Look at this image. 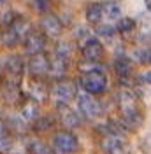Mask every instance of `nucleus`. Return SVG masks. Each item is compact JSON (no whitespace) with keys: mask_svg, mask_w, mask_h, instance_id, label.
Masks as SVG:
<instances>
[{"mask_svg":"<svg viewBox=\"0 0 151 154\" xmlns=\"http://www.w3.org/2000/svg\"><path fill=\"white\" fill-rule=\"evenodd\" d=\"M79 84H81L85 93L93 96H100L107 91L109 81H107V75H105V72L102 68H95V70H88V72L81 74Z\"/></svg>","mask_w":151,"mask_h":154,"instance_id":"obj_1","label":"nucleus"},{"mask_svg":"<svg viewBox=\"0 0 151 154\" xmlns=\"http://www.w3.org/2000/svg\"><path fill=\"white\" fill-rule=\"evenodd\" d=\"M76 93H77V84L70 79H53V82L47 86V96L51 100L56 102V105H62V103H69L70 100L76 98Z\"/></svg>","mask_w":151,"mask_h":154,"instance_id":"obj_2","label":"nucleus"},{"mask_svg":"<svg viewBox=\"0 0 151 154\" xmlns=\"http://www.w3.org/2000/svg\"><path fill=\"white\" fill-rule=\"evenodd\" d=\"M76 102H77V112L90 121L104 116V107L97 100V96L79 91V93H76Z\"/></svg>","mask_w":151,"mask_h":154,"instance_id":"obj_3","label":"nucleus"},{"mask_svg":"<svg viewBox=\"0 0 151 154\" xmlns=\"http://www.w3.org/2000/svg\"><path fill=\"white\" fill-rule=\"evenodd\" d=\"M53 154H76L79 151V140L72 130H60L51 140Z\"/></svg>","mask_w":151,"mask_h":154,"instance_id":"obj_4","label":"nucleus"},{"mask_svg":"<svg viewBox=\"0 0 151 154\" xmlns=\"http://www.w3.org/2000/svg\"><path fill=\"white\" fill-rule=\"evenodd\" d=\"M0 96L4 100V103L11 107L21 105L23 102V93H21V82H14V81H7L4 79V84L0 88Z\"/></svg>","mask_w":151,"mask_h":154,"instance_id":"obj_5","label":"nucleus"},{"mask_svg":"<svg viewBox=\"0 0 151 154\" xmlns=\"http://www.w3.org/2000/svg\"><path fill=\"white\" fill-rule=\"evenodd\" d=\"M58 119H60V123L65 130H74V128H79L83 125L81 114L76 109H72L69 103L58 105Z\"/></svg>","mask_w":151,"mask_h":154,"instance_id":"obj_6","label":"nucleus"},{"mask_svg":"<svg viewBox=\"0 0 151 154\" xmlns=\"http://www.w3.org/2000/svg\"><path fill=\"white\" fill-rule=\"evenodd\" d=\"M25 67L28 70V74L34 79H42L47 77V67H49V58L44 53H37L32 54L28 60V63H25Z\"/></svg>","mask_w":151,"mask_h":154,"instance_id":"obj_7","label":"nucleus"},{"mask_svg":"<svg viewBox=\"0 0 151 154\" xmlns=\"http://www.w3.org/2000/svg\"><path fill=\"white\" fill-rule=\"evenodd\" d=\"M4 72H5V79L7 81H14V82H21V77L25 74V61L23 58L18 54H12L5 60L4 63Z\"/></svg>","mask_w":151,"mask_h":154,"instance_id":"obj_8","label":"nucleus"},{"mask_svg":"<svg viewBox=\"0 0 151 154\" xmlns=\"http://www.w3.org/2000/svg\"><path fill=\"white\" fill-rule=\"evenodd\" d=\"M46 35L42 32H37V30H30L27 33V37L23 38V48L28 53L30 56L32 54H37V53H44V48H46Z\"/></svg>","mask_w":151,"mask_h":154,"instance_id":"obj_9","label":"nucleus"},{"mask_svg":"<svg viewBox=\"0 0 151 154\" xmlns=\"http://www.w3.org/2000/svg\"><path fill=\"white\" fill-rule=\"evenodd\" d=\"M100 147L105 154H127V144L121 135H102Z\"/></svg>","mask_w":151,"mask_h":154,"instance_id":"obj_10","label":"nucleus"},{"mask_svg":"<svg viewBox=\"0 0 151 154\" xmlns=\"http://www.w3.org/2000/svg\"><path fill=\"white\" fill-rule=\"evenodd\" d=\"M40 30L46 37H51V38H56L62 35L63 32V25L58 16L51 14V12H44V16L40 19Z\"/></svg>","mask_w":151,"mask_h":154,"instance_id":"obj_11","label":"nucleus"},{"mask_svg":"<svg viewBox=\"0 0 151 154\" xmlns=\"http://www.w3.org/2000/svg\"><path fill=\"white\" fill-rule=\"evenodd\" d=\"M81 53L88 61H100L104 56V46L97 37H90L86 42L81 44Z\"/></svg>","mask_w":151,"mask_h":154,"instance_id":"obj_12","label":"nucleus"},{"mask_svg":"<svg viewBox=\"0 0 151 154\" xmlns=\"http://www.w3.org/2000/svg\"><path fill=\"white\" fill-rule=\"evenodd\" d=\"M114 74L118 77V81L121 82V84H128L130 82V79H132V60L130 58H127L125 54L121 56H118L114 60Z\"/></svg>","mask_w":151,"mask_h":154,"instance_id":"obj_13","label":"nucleus"},{"mask_svg":"<svg viewBox=\"0 0 151 154\" xmlns=\"http://www.w3.org/2000/svg\"><path fill=\"white\" fill-rule=\"evenodd\" d=\"M69 70V60L62 56H53L49 58V67H47V75L51 79H62Z\"/></svg>","mask_w":151,"mask_h":154,"instance_id":"obj_14","label":"nucleus"},{"mask_svg":"<svg viewBox=\"0 0 151 154\" xmlns=\"http://www.w3.org/2000/svg\"><path fill=\"white\" fill-rule=\"evenodd\" d=\"M25 149L28 154H53L51 145L46 140H42L40 137H30L25 142Z\"/></svg>","mask_w":151,"mask_h":154,"instance_id":"obj_15","label":"nucleus"},{"mask_svg":"<svg viewBox=\"0 0 151 154\" xmlns=\"http://www.w3.org/2000/svg\"><path fill=\"white\" fill-rule=\"evenodd\" d=\"M21 109H19V117L27 123V125H30L37 116H40V112H39V102H35L34 98L32 100H27V102H21Z\"/></svg>","mask_w":151,"mask_h":154,"instance_id":"obj_16","label":"nucleus"},{"mask_svg":"<svg viewBox=\"0 0 151 154\" xmlns=\"http://www.w3.org/2000/svg\"><path fill=\"white\" fill-rule=\"evenodd\" d=\"M5 28H9L14 35H16V38H18L19 42L23 40V38L27 37V33H28L30 30H32V26H30L28 19L25 18H19V16H16V18L12 19V23H11L9 26H5Z\"/></svg>","mask_w":151,"mask_h":154,"instance_id":"obj_17","label":"nucleus"},{"mask_svg":"<svg viewBox=\"0 0 151 154\" xmlns=\"http://www.w3.org/2000/svg\"><path fill=\"white\" fill-rule=\"evenodd\" d=\"M30 125H32L30 128H32L34 133L42 135V133H47V131L55 126V119H53V117H47V116H37Z\"/></svg>","mask_w":151,"mask_h":154,"instance_id":"obj_18","label":"nucleus"},{"mask_svg":"<svg viewBox=\"0 0 151 154\" xmlns=\"http://www.w3.org/2000/svg\"><path fill=\"white\" fill-rule=\"evenodd\" d=\"M102 5V19H107V21H116L118 18H121V7L118 2L114 0H109V2H104L100 4Z\"/></svg>","mask_w":151,"mask_h":154,"instance_id":"obj_19","label":"nucleus"},{"mask_svg":"<svg viewBox=\"0 0 151 154\" xmlns=\"http://www.w3.org/2000/svg\"><path fill=\"white\" fill-rule=\"evenodd\" d=\"M85 18L90 25H97L102 21V5L98 2H92L86 5V11H85Z\"/></svg>","mask_w":151,"mask_h":154,"instance_id":"obj_20","label":"nucleus"},{"mask_svg":"<svg viewBox=\"0 0 151 154\" xmlns=\"http://www.w3.org/2000/svg\"><path fill=\"white\" fill-rule=\"evenodd\" d=\"M30 95L35 102H44L47 98V86L42 82V79H35L32 82V93Z\"/></svg>","mask_w":151,"mask_h":154,"instance_id":"obj_21","label":"nucleus"},{"mask_svg":"<svg viewBox=\"0 0 151 154\" xmlns=\"http://www.w3.org/2000/svg\"><path fill=\"white\" fill-rule=\"evenodd\" d=\"M95 35H98L102 38H113L116 35V28L111 23H107V21H104V23L100 21V23L95 25Z\"/></svg>","mask_w":151,"mask_h":154,"instance_id":"obj_22","label":"nucleus"},{"mask_svg":"<svg viewBox=\"0 0 151 154\" xmlns=\"http://www.w3.org/2000/svg\"><path fill=\"white\" fill-rule=\"evenodd\" d=\"M72 53H74V44H72V42H69V40L63 38V40H60V42L56 44V49H55V54H56V56L70 60Z\"/></svg>","mask_w":151,"mask_h":154,"instance_id":"obj_23","label":"nucleus"},{"mask_svg":"<svg viewBox=\"0 0 151 154\" xmlns=\"http://www.w3.org/2000/svg\"><path fill=\"white\" fill-rule=\"evenodd\" d=\"M120 21H118V25L114 26L116 28V32H120V33H123V35H128L130 32H133V28H135V21H133L132 18H118Z\"/></svg>","mask_w":151,"mask_h":154,"instance_id":"obj_24","label":"nucleus"},{"mask_svg":"<svg viewBox=\"0 0 151 154\" xmlns=\"http://www.w3.org/2000/svg\"><path fill=\"white\" fill-rule=\"evenodd\" d=\"M135 60H137L139 63H142V65L149 63V49H146V48L135 49Z\"/></svg>","mask_w":151,"mask_h":154,"instance_id":"obj_25","label":"nucleus"},{"mask_svg":"<svg viewBox=\"0 0 151 154\" xmlns=\"http://www.w3.org/2000/svg\"><path fill=\"white\" fill-rule=\"evenodd\" d=\"M30 4H32V7L37 12H47L51 0H30Z\"/></svg>","mask_w":151,"mask_h":154,"instance_id":"obj_26","label":"nucleus"},{"mask_svg":"<svg viewBox=\"0 0 151 154\" xmlns=\"http://www.w3.org/2000/svg\"><path fill=\"white\" fill-rule=\"evenodd\" d=\"M14 18H16V16H14V12H12V11H5V12L2 14V25H4V26H9Z\"/></svg>","mask_w":151,"mask_h":154,"instance_id":"obj_27","label":"nucleus"},{"mask_svg":"<svg viewBox=\"0 0 151 154\" xmlns=\"http://www.w3.org/2000/svg\"><path fill=\"white\" fill-rule=\"evenodd\" d=\"M146 5H148V7H149V0H146Z\"/></svg>","mask_w":151,"mask_h":154,"instance_id":"obj_28","label":"nucleus"},{"mask_svg":"<svg viewBox=\"0 0 151 154\" xmlns=\"http://www.w3.org/2000/svg\"><path fill=\"white\" fill-rule=\"evenodd\" d=\"M5 2H7V0H0V4H5Z\"/></svg>","mask_w":151,"mask_h":154,"instance_id":"obj_29","label":"nucleus"}]
</instances>
